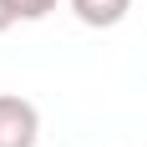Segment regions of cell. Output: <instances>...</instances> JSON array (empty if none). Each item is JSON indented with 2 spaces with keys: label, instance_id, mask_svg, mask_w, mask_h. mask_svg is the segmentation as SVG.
I'll list each match as a JSON object with an SVG mask.
<instances>
[{
  "label": "cell",
  "instance_id": "6da1fadb",
  "mask_svg": "<svg viewBox=\"0 0 147 147\" xmlns=\"http://www.w3.org/2000/svg\"><path fill=\"white\" fill-rule=\"evenodd\" d=\"M36 137H41L36 102L15 96V91H0V147H36Z\"/></svg>",
  "mask_w": 147,
  "mask_h": 147
},
{
  "label": "cell",
  "instance_id": "7a4b0ae2",
  "mask_svg": "<svg viewBox=\"0 0 147 147\" xmlns=\"http://www.w3.org/2000/svg\"><path fill=\"white\" fill-rule=\"evenodd\" d=\"M71 10L81 26L91 30H112L117 20H127V10H132V0H71Z\"/></svg>",
  "mask_w": 147,
  "mask_h": 147
},
{
  "label": "cell",
  "instance_id": "3957f363",
  "mask_svg": "<svg viewBox=\"0 0 147 147\" xmlns=\"http://www.w3.org/2000/svg\"><path fill=\"white\" fill-rule=\"evenodd\" d=\"M10 5H15V15H20V20H41V15L56 10V0H10Z\"/></svg>",
  "mask_w": 147,
  "mask_h": 147
},
{
  "label": "cell",
  "instance_id": "277c9868",
  "mask_svg": "<svg viewBox=\"0 0 147 147\" xmlns=\"http://www.w3.org/2000/svg\"><path fill=\"white\" fill-rule=\"evenodd\" d=\"M15 20H20V15H15V5H10V0H0V30H10Z\"/></svg>",
  "mask_w": 147,
  "mask_h": 147
}]
</instances>
